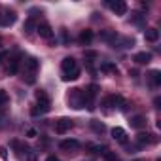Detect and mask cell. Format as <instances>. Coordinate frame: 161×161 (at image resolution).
<instances>
[{"mask_svg": "<svg viewBox=\"0 0 161 161\" xmlns=\"http://www.w3.org/2000/svg\"><path fill=\"white\" fill-rule=\"evenodd\" d=\"M61 70H63V80L64 82H70V80H78L80 78V66H78V61L74 57H64L63 63H61Z\"/></svg>", "mask_w": 161, "mask_h": 161, "instance_id": "6da1fadb", "label": "cell"}, {"mask_svg": "<svg viewBox=\"0 0 161 161\" xmlns=\"http://www.w3.org/2000/svg\"><path fill=\"white\" fill-rule=\"evenodd\" d=\"M38 66H40V61L36 59V57H27L25 61H23V80L27 84H34L36 82V78H34V74H36V70H38Z\"/></svg>", "mask_w": 161, "mask_h": 161, "instance_id": "7a4b0ae2", "label": "cell"}, {"mask_svg": "<svg viewBox=\"0 0 161 161\" xmlns=\"http://www.w3.org/2000/svg\"><path fill=\"white\" fill-rule=\"evenodd\" d=\"M68 104L74 108V110H80V108H84L86 106V97H84V89H70L68 93Z\"/></svg>", "mask_w": 161, "mask_h": 161, "instance_id": "3957f363", "label": "cell"}, {"mask_svg": "<svg viewBox=\"0 0 161 161\" xmlns=\"http://www.w3.org/2000/svg\"><path fill=\"white\" fill-rule=\"evenodd\" d=\"M103 104L112 106V108H119V110H125V106H127V103H125V99L121 95H110V97H106L103 101Z\"/></svg>", "mask_w": 161, "mask_h": 161, "instance_id": "277c9868", "label": "cell"}, {"mask_svg": "<svg viewBox=\"0 0 161 161\" xmlns=\"http://www.w3.org/2000/svg\"><path fill=\"white\" fill-rule=\"evenodd\" d=\"M72 127H74V121L68 119V118H61V119L55 121V133H57V135H64V133H68Z\"/></svg>", "mask_w": 161, "mask_h": 161, "instance_id": "5b68a950", "label": "cell"}, {"mask_svg": "<svg viewBox=\"0 0 161 161\" xmlns=\"http://www.w3.org/2000/svg\"><path fill=\"white\" fill-rule=\"evenodd\" d=\"M15 21H17V14L14 10H6L0 15V27H12Z\"/></svg>", "mask_w": 161, "mask_h": 161, "instance_id": "8992f818", "label": "cell"}, {"mask_svg": "<svg viewBox=\"0 0 161 161\" xmlns=\"http://www.w3.org/2000/svg\"><path fill=\"white\" fill-rule=\"evenodd\" d=\"M36 32H38L42 38H46V40H51V38H53V29H51V25H49L47 21L38 23V25H36Z\"/></svg>", "mask_w": 161, "mask_h": 161, "instance_id": "52a82bcc", "label": "cell"}, {"mask_svg": "<svg viewBox=\"0 0 161 161\" xmlns=\"http://www.w3.org/2000/svg\"><path fill=\"white\" fill-rule=\"evenodd\" d=\"M59 148H61L63 152H68V153H74V152H78V150H80V142H78L76 138H66V140H61V144H59Z\"/></svg>", "mask_w": 161, "mask_h": 161, "instance_id": "ba28073f", "label": "cell"}, {"mask_svg": "<svg viewBox=\"0 0 161 161\" xmlns=\"http://www.w3.org/2000/svg\"><path fill=\"white\" fill-rule=\"evenodd\" d=\"M108 8L116 14V15H123L125 12H127V4L123 2V0H108Z\"/></svg>", "mask_w": 161, "mask_h": 161, "instance_id": "9c48e42d", "label": "cell"}, {"mask_svg": "<svg viewBox=\"0 0 161 161\" xmlns=\"http://www.w3.org/2000/svg\"><path fill=\"white\" fill-rule=\"evenodd\" d=\"M21 59H23V55H21V53H15L14 57H10V64H8V68H6V72H8L10 76H14V74H17V72H19Z\"/></svg>", "mask_w": 161, "mask_h": 161, "instance_id": "30bf717a", "label": "cell"}, {"mask_svg": "<svg viewBox=\"0 0 161 161\" xmlns=\"http://www.w3.org/2000/svg\"><path fill=\"white\" fill-rule=\"evenodd\" d=\"M153 142H157V138H155V135H152V133H138L136 135V144L142 148V146H146V144H153Z\"/></svg>", "mask_w": 161, "mask_h": 161, "instance_id": "8fae6325", "label": "cell"}, {"mask_svg": "<svg viewBox=\"0 0 161 161\" xmlns=\"http://www.w3.org/2000/svg\"><path fill=\"white\" fill-rule=\"evenodd\" d=\"M112 136H114V140L119 142V144H127V142H129V136H127L125 129H121V127H114V129H112Z\"/></svg>", "mask_w": 161, "mask_h": 161, "instance_id": "7c38bea8", "label": "cell"}, {"mask_svg": "<svg viewBox=\"0 0 161 161\" xmlns=\"http://www.w3.org/2000/svg\"><path fill=\"white\" fill-rule=\"evenodd\" d=\"M146 78H148V82H150L152 87L161 86V72H159V70H150V72L146 74Z\"/></svg>", "mask_w": 161, "mask_h": 161, "instance_id": "4fadbf2b", "label": "cell"}, {"mask_svg": "<svg viewBox=\"0 0 161 161\" xmlns=\"http://www.w3.org/2000/svg\"><path fill=\"white\" fill-rule=\"evenodd\" d=\"M49 108H51V104H34L32 108H31V114L34 116V118H38V116H44V114H47L49 112Z\"/></svg>", "mask_w": 161, "mask_h": 161, "instance_id": "5bb4252c", "label": "cell"}, {"mask_svg": "<svg viewBox=\"0 0 161 161\" xmlns=\"http://www.w3.org/2000/svg\"><path fill=\"white\" fill-rule=\"evenodd\" d=\"M12 148L15 150V153H17L19 157H23V155H25V153L31 150V148H29L25 142H19V140H12Z\"/></svg>", "mask_w": 161, "mask_h": 161, "instance_id": "9a60e30c", "label": "cell"}, {"mask_svg": "<svg viewBox=\"0 0 161 161\" xmlns=\"http://www.w3.org/2000/svg\"><path fill=\"white\" fill-rule=\"evenodd\" d=\"M91 40H93V31H89V29L82 31V32H80V36H78V42L82 44V46H87V44H91Z\"/></svg>", "mask_w": 161, "mask_h": 161, "instance_id": "2e32d148", "label": "cell"}, {"mask_svg": "<svg viewBox=\"0 0 161 161\" xmlns=\"http://www.w3.org/2000/svg\"><path fill=\"white\" fill-rule=\"evenodd\" d=\"M133 61L138 63V64H148V63L152 61V53H148V51H140V53H136V55L133 57Z\"/></svg>", "mask_w": 161, "mask_h": 161, "instance_id": "e0dca14e", "label": "cell"}, {"mask_svg": "<svg viewBox=\"0 0 161 161\" xmlns=\"http://www.w3.org/2000/svg\"><path fill=\"white\" fill-rule=\"evenodd\" d=\"M129 123L133 129H142V127H146V118L144 116H133Z\"/></svg>", "mask_w": 161, "mask_h": 161, "instance_id": "ac0fdd59", "label": "cell"}, {"mask_svg": "<svg viewBox=\"0 0 161 161\" xmlns=\"http://www.w3.org/2000/svg\"><path fill=\"white\" fill-rule=\"evenodd\" d=\"M34 95H36V101H38V104H51V99H49V95H47L44 89H38Z\"/></svg>", "mask_w": 161, "mask_h": 161, "instance_id": "d6986e66", "label": "cell"}, {"mask_svg": "<svg viewBox=\"0 0 161 161\" xmlns=\"http://www.w3.org/2000/svg\"><path fill=\"white\" fill-rule=\"evenodd\" d=\"M144 38H146V42H157L159 40V31L157 29H146Z\"/></svg>", "mask_w": 161, "mask_h": 161, "instance_id": "ffe728a7", "label": "cell"}, {"mask_svg": "<svg viewBox=\"0 0 161 161\" xmlns=\"http://www.w3.org/2000/svg\"><path fill=\"white\" fill-rule=\"evenodd\" d=\"M36 25H38V23H36V19H34V17H29V19L25 21V25H23V31H25L27 34H31V32H34V31H36Z\"/></svg>", "mask_w": 161, "mask_h": 161, "instance_id": "44dd1931", "label": "cell"}, {"mask_svg": "<svg viewBox=\"0 0 161 161\" xmlns=\"http://www.w3.org/2000/svg\"><path fill=\"white\" fill-rule=\"evenodd\" d=\"M89 125H91V129L97 133V135H103L104 131H106V127H104V123H101L99 119H91L89 121Z\"/></svg>", "mask_w": 161, "mask_h": 161, "instance_id": "7402d4cb", "label": "cell"}, {"mask_svg": "<svg viewBox=\"0 0 161 161\" xmlns=\"http://www.w3.org/2000/svg\"><path fill=\"white\" fill-rule=\"evenodd\" d=\"M87 150L91 152V153H106L108 150H106V146H101V144H87Z\"/></svg>", "mask_w": 161, "mask_h": 161, "instance_id": "603a6c76", "label": "cell"}, {"mask_svg": "<svg viewBox=\"0 0 161 161\" xmlns=\"http://www.w3.org/2000/svg\"><path fill=\"white\" fill-rule=\"evenodd\" d=\"M101 70H103V72H112V74L118 76V66L112 64V63H103V64H101Z\"/></svg>", "mask_w": 161, "mask_h": 161, "instance_id": "cb8c5ba5", "label": "cell"}, {"mask_svg": "<svg viewBox=\"0 0 161 161\" xmlns=\"http://www.w3.org/2000/svg\"><path fill=\"white\" fill-rule=\"evenodd\" d=\"M8 101H10V97H8V93H6L4 89H0V108H4V106L8 104Z\"/></svg>", "mask_w": 161, "mask_h": 161, "instance_id": "d4e9b609", "label": "cell"}, {"mask_svg": "<svg viewBox=\"0 0 161 161\" xmlns=\"http://www.w3.org/2000/svg\"><path fill=\"white\" fill-rule=\"evenodd\" d=\"M146 19V15L144 14H140V12H136V14H133V23H136V25H142V21Z\"/></svg>", "mask_w": 161, "mask_h": 161, "instance_id": "484cf974", "label": "cell"}, {"mask_svg": "<svg viewBox=\"0 0 161 161\" xmlns=\"http://www.w3.org/2000/svg\"><path fill=\"white\" fill-rule=\"evenodd\" d=\"M23 159H25V161H36V152H34V150H29V152L23 155Z\"/></svg>", "mask_w": 161, "mask_h": 161, "instance_id": "4316f807", "label": "cell"}, {"mask_svg": "<svg viewBox=\"0 0 161 161\" xmlns=\"http://www.w3.org/2000/svg\"><path fill=\"white\" fill-rule=\"evenodd\" d=\"M104 161H121V159H119L114 152H106V153H104Z\"/></svg>", "mask_w": 161, "mask_h": 161, "instance_id": "83f0119b", "label": "cell"}, {"mask_svg": "<svg viewBox=\"0 0 161 161\" xmlns=\"http://www.w3.org/2000/svg\"><path fill=\"white\" fill-rule=\"evenodd\" d=\"M61 36H63V44H70V38H68L66 29H61Z\"/></svg>", "mask_w": 161, "mask_h": 161, "instance_id": "f1b7e54d", "label": "cell"}, {"mask_svg": "<svg viewBox=\"0 0 161 161\" xmlns=\"http://www.w3.org/2000/svg\"><path fill=\"white\" fill-rule=\"evenodd\" d=\"M84 55H86V59H97V57H99L97 51H86Z\"/></svg>", "mask_w": 161, "mask_h": 161, "instance_id": "f546056e", "label": "cell"}, {"mask_svg": "<svg viewBox=\"0 0 161 161\" xmlns=\"http://www.w3.org/2000/svg\"><path fill=\"white\" fill-rule=\"evenodd\" d=\"M0 157H2V159L8 157V150H6V148H0Z\"/></svg>", "mask_w": 161, "mask_h": 161, "instance_id": "4dcf8cb0", "label": "cell"}, {"mask_svg": "<svg viewBox=\"0 0 161 161\" xmlns=\"http://www.w3.org/2000/svg\"><path fill=\"white\" fill-rule=\"evenodd\" d=\"M27 136H36V129H29L27 131Z\"/></svg>", "mask_w": 161, "mask_h": 161, "instance_id": "1f68e13d", "label": "cell"}, {"mask_svg": "<svg viewBox=\"0 0 161 161\" xmlns=\"http://www.w3.org/2000/svg\"><path fill=\"white\" fill-rule=\"evenodd\" d=\"M6 57H8V51H0V63H2Z\"/></svg>", "mask_w": 161, "mask_h": 161, "instance_id": "d6a6232c", "label": "cell"}, {"mask_svg": "<svg viewBox=\"0 0 161 161\" xmlns=\"http://www.w3.org/2000/svg\"><path fill=\"white\" fill-rule=\"evenodd\" d=\"M153 104H155V108H159V104H161V99H159V97H155V99H153Z\"/></svg>", "mask_w": 161, "mask_h": 161, "instance_id": "836d02e7", "label": "cell"}, {"mask_svg": "<svg viewBox=\"0 0 161 161\" xmlns=\"http://www.w3.org/2000/svg\"><path fill=\"white\" fill-rule=\"evenodd\" d=\"M46 161H61V159H59V157H55V155H49Z\"/></svg>", "mask_w": 161, "mask_h": 161, "instance_id": "e575fe53", "label": "cell"}, {"mask_svg": "<svg viewBox=\"0 0 161 161\" xmlns=\"http://www.w3.org/2000/svg\"><path fill=\"white\" fill-rule=\"evenodd\" d=\"M129 74H131L133 78H136V76H138V72H136V70H129Z\"/></svg>", "mask_w": 161, "mask_h": 161, "instance_id": "d590c367", "label": "cell"}, {"mask_svg": "<svg viewBox=\"0 0 161 161\" xmlns=\"http://www.w3.org/2000/svg\"><path fill=\"white\" fill-rule=\"evenodd\" d=\"M0 46H2V38H0Z\"/></svg>", "mask_w": 161, "mask_h": 161, "instance_id": "8d00e7d4", "label": "cell"}, {"mask_svg": "<svg viewBox=\"0 0 161 161\" xmlns=\"http://www.w3.org/2000/svg\"><path fill=\"white\" fill-rule=\"evenodd\" d=\"M135 161H142V159H135Z\"/></svg>", "mask_w": 161, "mask_h": 161, "instance_id": "74e56055", "label": "cell"}, {"mask_svg": "<svg viewBox=\"0 0 161 161\" xmlns=\"http://www.w3.org/2000/svg\"><path fill=\"white\" fill-rule=\"evenodd\" d=\"M157 161H161V159H157Z\"/></svg>", "mask_w": 161, "mask_h": 161, "instance_id": "f35d334b", "label": "cell"}]
</instances>
